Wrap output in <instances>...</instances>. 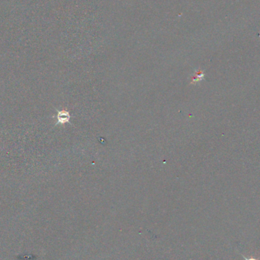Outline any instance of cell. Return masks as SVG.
Listing matches in <instances>:
<instances>
[{"label": "cell", "mask_w": 260, "mask_h": 260, "mask_svg": "<svg viewBox=\"0 0 260 260\" xmlns=\"http://www.w3.org/2000/svg\"><path fill=\"white\" fill-rule=\"evenodd\" d=\"M56 124L63 125L69 123L70 119V114L67 110H60L57 113Z\"/></svg>", "instance_id": "1"}, {"label": "cell", "mask_w": 260, "mask_h": 260, "mask_svg": "<svg viewBox=\"0 0 260 260\" xmlns=\"http://www.w3.org/2000/svg\"><path fill=\"white\" fill-rule=\"evenodd\" d=\"M197 75V76H195L194 78H193V81H192V83H196V82H198L199 81H201L202 80V77L204 76V75L202 74V72H197L196 73V75Z\"/></svg>", "instance_id": "2"}, {"label": "cell", "mask_w": 260, "mask_h": 260, "mask_svg": "<svg viewBox=\"0 0 260 260\" xmlns=\"http://www.w3.org/2000/svg\"><path fill=\"white\" fill-rule=\"evenodd\" d=\"M245 260H256L255 259H246L245 258Z\"/></svg>", "instance_id": "3"}]
</instances>
